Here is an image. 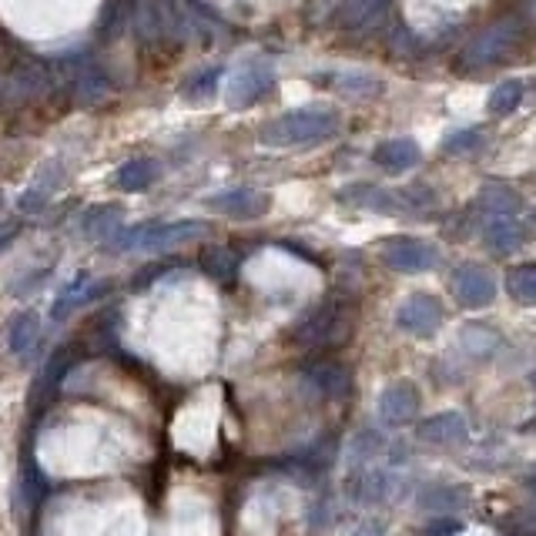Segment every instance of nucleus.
<instances>
[{"instance_id": "9d476101", "label": "nucleus", "mask_w": 536, "mask_h": 536, "mask_svg": "<svg viewBox=\"0 0 536 536\" xmlns=\"http://www.w3.org/2000/svg\"><path fill=\"white\" fill-rule=\"evenodd\" d=\"M466 436H469V426L463 413H436L416 426V439L433 443V446H456V443H463Z\"/></svg>"}, {"instance_id": "f03ea898", "label": "nucleus", "mask_w": 536, "mask_h": 536, "mask_svg": "<svg viewBox=\"0 0 536 536\" xmlns=\"http://www.w3.org/2000/svg\"><path fill=\"white\" fill-rule=\"evenodd\" d=\"M205 222H148L134 228H118L108 245L114 252H171L205 235Z\"/></svg>"}, {"instance_id": "393cba45", "label": "nucleus", "mask_w": 536, "mask_h": 536, "mask_svg": "<svg viewBox=\"0 0 536 536\" xmlns=\"http://www.w3.org/2000/svg\"><path fill=\"white\" fill-rule=\"evenodd\" d=\"M218 81H222V67H208V71H201V74H195V78L188 81L185 98H188V101H195V104L208 101V98H215Z\"/></svg>"}, {"instance_id": "5701e85b", "label": "nucleus", "mask_w": 536, "mask_h": 536, "mask_svg": "<svg viewBox=\"0 0 536 536\" xmlns=\"http://www.w3.org/2000/svg\"><path fill=\"white\" fill-rule=\"evenodd\" d=\"M67 366H71V352H67V349H64V352H54L51 362H47L44 372H41V379H37V389H31L34 396H37V399L51 396V389L57 386V379H61L64 372H67ZM34 396H31V399H34Z\"/></svg>"}, {"instance_id": "cd10ccee", "label": "nucleus", "mask_w": 536, "mask_h": 536, "mask_svg": "<svg viewBox=\"0 0 536 536\" xmlns=\"http://www.w3.org/2000/svg\"><path fill=\"white\" fill-rule=\"evenodd\" d=\"M483 148V131H456L443 141L446 155H466V151H480Z\"/></svg>"}, {"instance_id": "6ab92c4d", "label": "nucleus", "mask_w": 536, "mask_h": 536, "mask_svg": "<svg viewBox=\"0 0 536 536\" xmlns=\"http://www.w3.org/2000/svg\"><path fill=\"white\" fill-rule=\"evenodd\" d=\"M118 225H121V208L114 205H94L81 218V232L88 238H104V242L118 232Z\"/></svg>"}, {"instance_id": "f8f14e48", "label": "nucleus", "mask_w": 536, "mask_h": 536, "mask_svg": "<svg viewBox=\"0 0 536 536\" xmlns=\"http://www.w3.org/2000/svg\"><path fill=\"white\" fill-rule=\"evenodd\" d=\"M104 292V285L101 282H94L88 272H81L78 279H71L61 289V295H57V302H54V322H61L67 319L74 309H81V305H88L91 299H98V295Z\"/></svg>"}, {"instance_id": "2eb2a0df", "label": "nucleus", "mask_w": 536, "mask_h": 536, "mask_svg": "<svg viewBox=\"0 0 536 536\" xmlns=\"http://www.w3.org/2000/svg\"><path fill=\"white\" fill-rule=\"evenodd\" d=\"M376 165L392 171V175H399V171H409L419 161V145L413 138H389L382 141V145L376 148Z\"/></svg>"}, {"instance_id": "1a4fd4ad", "label": "nucleus", "mask_w": 536, "mask_h": 536, "mask_svg": "<svg viewBox=\"0 0 536 536\" xmlns=\"http://www.w3.org/2000/svg\"><path fill=\"white\" fill-rule=\"evenodd\" d=\"M212 212L225 215V218H262L272 205V198L265 191H255V188H232V191H218L205 201Z\"/></svg>"}, {"instance_id": "0eeeda50", "label": "nucleus", "mask_w": 536, "mask_h": 536, "mask_svg": "<svg viewBox=\"0 0 536 536\" xmlns=\"http://www.w3.org/2000/svg\"><path fill=\"white\" fill-rule=\"evenodd\" d=\"M419 416V389L409 379L389 382L379 392V419L386 426H409Z\"/></svg>"}, {"instance_id": "4be33fe9", "label": "nucleus", "mask_w": 536, "mask_h": 536, "mask_svg": "<svg viewBox=\"0 0 536 536\" xmlns=\"http://www.w3.org/2000/svg\"><path fill=\"white\" fill-rule=\"evenodd\" d=\"M506 292L520 305H536V265H520L506 275Z\"/></svg>"}, {"instance_id": "72a5a7b5", "label": "nucleus", "mask_w": 536, "mask_h": 536, "mask_svg": "<svg viewBox=\"0 0 536 536\" xmlns=\"http://www.w3.org/2000/svg\"><path fill=\"white\" fill-rule=\"evenodd\" d=\"M530 486H533V490H536V476H533V480H530Z\"/></svg>"}, {"instance_id": "39448f33", "label": "nucleus", "mask_w": 536, "mask_h": 536, "mask_svg": "<svg viewBox=\"0 0 536 536\" xmlns=\"http://www.w3.org/2000/svg\"><path fill=\"white\" fill-rule=\"evenodd\" d=\"M382 262L396 272H406V275H419V272H429L436 268L439 262V252L423 238H409V235H396L389 242H382Z\"/></svg>"}, {"instance_id": "c85d7f7f", "label": "nucleus", "mask_w": 536, "mask_h": 536, "mask_svg": "<svg viewBox=\"0 0 536 536\" xmlns=\"http://www.w3.org/2000/svg\"><path fill=\"white\" fill-rule=\"evenodd\" d=\"M466 490L463 486H449V490H443V486H439V490H429V493H423V510H436V506H463L466 503Z\"/></svg>"}, {"instance_id": "7c9ffc66", "label": "nucleus", "mask_w": 536, "mask_h": 536, "mask_svg": "<svg viewBox=\"0 0 536 536\" xmlns=\"http://www.w3.org/2000/svg\"><path fill=\"white\" fill-rule=\"evenodd\" d=\"M463 533V523L459 520H436V523H429V530L423 536H459Z\"/></svg>"}, {"instance_id": "7ed1b4c3", "label": "nucleus", "mask_w": 536, "mask_h": 536, "mask_svg": "<svg viewBox=\"0 0 536 536\" xmlns=\"http://www.w3.org/2000/svg\"><path fill=\"white\" fill-rule=\"evenodd\" d=\"M275 88V71L268 61H245L238 64L228 78V88H225V101L228 108L235 111H245V108H255L258 101H265L268 94Z\"/></svg>"}, {"instance_id": "a878e982", "label": "nucleus", "mask_w": 536, "mask_h": 536, "mask_svg": "<svg viewBox=\"0 0 536 536\" xmlns=\"http://www.w3.org/2000/svg\"><path fill=\"white\" fill-rule=\"evenodd\" d=\"M332 84L339 91H346V94H359V98H366V94H376L379 91V81L376 78H366V74H352V71L332 74Z\"/></svg>"}, {"instance_id": "f3484780", "label": "nucleus", "mask_w": 536, "mask_h": 536, "mask_svg": "<svg viewBox=\"0 0 536 536\" xmlns=\"http://www.w3.org/2000/svg\"><path fill=\"white\" fill-rule=\"evenodd\" d=\"M520 205H523L520 191H516L513 185H506V181H486V185L480 188V208H486L493 218L520 212Z\"/></svg>"}, {"instance_id": "6e6552de", "label": "nucleus", "mask_w": 536, "mask_h": 536, "mask_svg": "<svg viewBox=\"0 0 536 536\" xmlns=\"http://www.w3.org/2000/svg\"><path fill=\"white\" fill-rule=\"evenodd\" d=\"M453 295L463 309H486L496 299V279L483 265H459L453 275Z\"/></svg>"}, {"instance_id": "20e7f679", "label": "nucleus", "mask_w": 536, "mask_h": 536, "mask_svg": "<svg viewBox=\"0 0 536 536\" xmlns=\"http://www.w3.org/2000/svg\"><path fill=\"white\" fill-rule=\"evenodd\" d=\"M61 78L67 84V94L81 104H98L111 94L108 74L101 71L91 57H78V61H61Z\"/></svg>"}, {"instance_id": "423d86ee", "label": "nucleus", "mask_w": 536, "mask_h": 536, "mask_svg": "<svg viewBox=\"0 0 536 536\" xmlns=\"http://www.w3.org/2000/svg\"><path fill=\"white\" fill-rule=\"evenodd\" d=\"M396 322H399V329H406L409 335L429 339V335H436V329L443 325V305H439L436 295L416 292L399 305Z\"/></svg>"}, {"instance_id": "bb28decb", "label": "nucleus", "mask_w": 536, "mask_h": 536, "mask_svg": "<svg viewBox=\"0 0 536 536\" xmlns=\"http://www.w3.org/2000/svg\"><path fill=\"white\" fill-rule=\"evenodd\" d=\"M54 188H57V185H47V181H37V185L24 188V195L17 198V208H21L24 215H37V212H44V208H47V201H51V195H54Z\"/></svg>"}, {"instance_id": "ddd939ff", "label": "nucleus", "mask_w": 536, "mask_h": 536, "mask_svg": "<svg viewBox=\"0 0 536 536\" xmlns=\"http://www.w3.org/2000/svg\"><path fill=\"white\" fill-rule=\"evenodd\" d=\"M526 238H530V232H526L513 215H496L493 222L483 228V242L500 255H510L516 248H523Z\"/></svg>"}, {"instance_id": "aec40b11", "label": "nucleus", "mask_w": 536, "mask_h": 536, "mask_svg": "<svg viewBox=\"0 0 536 536\" xmlns=\"http://www.w3.org/2000/svg\"><path fill=\"white\" fill-rule=\"evenodd\" d=\"M309 382L315 389L322 392V396L329 399H339L349 392V372L342 366H335V362H322V366H312L309 369Z\"/></svg>"}, {"instance_id": "f257e3e1", "label": "nucleus", "mask_w": 536, "mask_h": 536, "mask_svg": "<svg viewBox=\"0 0 536 536\" xmlns=\"http://www.w3.org/2000/svg\"><path fill=\"white\" fill-rule=\"evenodd\" d=\"M335 131H339V114L332 108H299L262 124L258 141L268 148H302V145H322Z\"/></svg>"}, {"instance_id": "dca6fc26", "label": "nucleus", "mask_w": 536, "mask_h": 536, "mask_svg": "<svg viewBox=\"0 0 536 536\" xmlns=\"http://www.w3.org/2000/svg\"><path fill=\"white\" fill-rule=\"evenodd\" d=\"M459 346L469 359L476 362H486L496 356V349H500V332H493L490 325H463V332H459Z\"/></svg>"}, {"instance_id": "473e14b6", "label": "nucleus", "mask_w": 536, "mask_h": 536, "mask_svg": "<svg viewBox=\"0 0 536 536\" xmlns=\"http://www.w3.org/2000/svg\"><path fill=\"white\" fill-rule=\"evenodd\" d=\"M530 533H533V536H536V520H533V523H530Z\"/></svg>"}, {"instance_id": "a211bd4d", "label": "nucleus", "mask_w": 536, "mask_h": 536, "mask_svg": "<svg viewBox=\"0 0 536 536\" xmlns=\"http://www.w3.org/2000/svg\"><path fill=\"white\" fill-rule=\"evenodd\" d=\"M37 335H41L37 312H17L11 319V329H7V346H11L14 356H27L37 346Z\"/></svg>"}, {"instance_id": "b1692460", "label": "nucleus", "mask_w": 536, "mask_h": 536, "mask_svg": "<svg viewBox=\"0 0 536 536\" xmlns=\"http://www.w3.org/2000/svg\"><path fill=\"white\" fill-rule=\"evenodd\" d=\"M382 11H386V0H346V21L352 27L376 24Z\"/></svg>"}, {"instance_id": "9b49d317", "label": "nucleus", "mask_w": 536, "mask_h": 536, "mask_svg": "<svg viewBox=\"0 0 536 536\" xmlns=\"http://www.w3.org/2000/svg\"><path fill=\"white\" fill-rule=\"evenodd\" d=\"M513 41H516L513 24L503 21V24H496V27H490V31H483L480 37H476V41L469 44L466 57L473 64H490V61H496V57H503L506 51H510Z\"/></svg>"}, {"instance_id": "2f4dec72", "label": "nucleus", "mask_w": 536, "mask_h": 536, "mask_svg": "<svg viewBox=\"0 0 536 536\" xmlns=\"http://www.w3.org/2000/svg\"><path fill=\"white\" fill-rule=\"evenodd\" d=\"M17 232H21V222H0V252L14 242Z\"/></svg>"}, {"instance_id": "f704fd0d", "label": "nucleus", "mask_w": 536, "mask_h": 536, "mask_svg": "<svg viewBox=\"0 0 536 536\" xmlns=\"http://www.w3.org/2000/svg\"><path fill=\"white\" fill-rule=\"evenodd\" d=\"M533 222H536V212H533Z\"/></svg>"}, {"instance_id": "4468645a", "label": "nucleus", "mask_w": 536, "mask_h": 536, "mask_svg": "<svg viewBox=\"0 0 536 536\" xmlns=\"http://www.w3.org/2000/svg\"><path fill=\"white\" fill-rule=\"evenodd\" d=\"M161 178V165L155 158H131L114 171V188L121 191H148Z\"/></svg>"}, {"instance_id": "412c9836", "label": "nucleus", "mask_w": 536, "mask_h": 536, "mask_svg": "<svg viewBox=\"0 0 536 536\" xmlns=\"http://www.w3.org/2000/svg\"><path fill=\"white\" fill-rule=\"evenodd\" d=\"M523 81H503V84H496V88L490 91V98H486V108H490V114H513L516 108H520V101H523Z\"/></svg>"}, {"instance_id": "c756f323", "label": "nucleus", "mask_w": 536, "mask_h": 536, "mask_svg": "<svg viewBox=\"0 0 536 536\" xmlns=\"http://www.w3.org/2000/svg\"><path fill=\"white\" fill-rule=\"evenodd\" d=\"M205 268L215 275V279H232V275H235V255L225 252V248H215V252L205 255Z\"/></svg>"}]
</instances>
